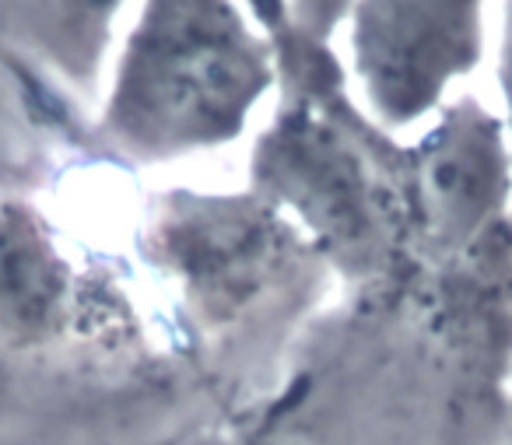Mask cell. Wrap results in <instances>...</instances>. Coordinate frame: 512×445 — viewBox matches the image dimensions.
<instances>
[{
	"label": "cell",
	"mask_w": 512,
	"mask_h": 445,
	"mask_svg": "<svg viewBox=\"0 0 512 445\" xmlns=\"http://www.w3.org/2000/svg\"><path fill=\"white\" fill-rule=\"evenodd\" d=\"M141 256L200 333L235 330L274 295L327 270L285 214L253 190H169L141 225Z\"/></svg>",
	"instance_id": "4"
},
{
	"label": "cell",
	"mask_w": 512,
	"mask_h": 445,
	"mask_svg": "<svg viewBox=\"0 0 512 445\" xmlns=\"http://www.w3.org/2000/svg\"><path fill=\"white\" fill-rule=\"evenodd\" d=\"M256 445H502L512 431V232L474 260L348 295L264 407Z\"/></svg>",
	"instance_id": "1"
},
{
	"label": "cell",
	"mask_w": 512,
	"mask_h": 445,
	"mask_svg": "<svg viewBox=\"0 0 512 445\" xmlns=\"http://www.w3.org/2000/svg\"><path fill=\"white\" fill-rule=\"evenodd\" d=\"M116 305L64 253L60 235L29 204L0 200V337L15 347L60 344L102 330Z\"/></svg>",
	"instance_id": "6"
},
{
	"label": "cell",
	"mask_w": 512,
	"mask_h": 445,
	"mask_svg": "<svg viewBox=\"0 0 512 445\" xmlns=\"http://www.w3.org/2000/svg\"><path fill=\"white\" fill-rule=\"evenodd\" d=\"M502 445H512V431H509V435L502 438Z\"/></svg>",
	"instance_id": "10"
},
{
	"label": "cell",
	"mask_w": 512,
	"mask_h": 445,
	"mask_svg": "<svg viewBox=\"0 0 512 445\" xmlns=\"http://www.w3.org/2000/svg\"><path fill=\"white\" fill-rule=\"evenodd\" d=\"M278 88V53L246 0H141L99 113L67 141L127 169H158L235 144Z\"/></svg>",
	"instance_id": "3"
},
{
	"label": "cell",
	"mask_w": 512,
	"mask_h": 445,
	"mask_svg": "<svg viewBox=\"0 0 512 445\" xmlns=\"http://www.w3.org/2000/svg\"><path fill=\"white\" fill-rule=\"evenodd\" d=\"M488 0H351V85L386 130L428 123L481 67Z\"/></svg>",
	"instance_id": "5"
},
{
	"label": "cell",
	"mask_w": 512,
	"mask_h": 445,
	"mask_svg": "<svg viewBox=\"0 0 512 445\" xmlns=\"http://www.w3.org/2000/svg\"><path fill=\"white\" fill-rule=\"evenodd\" d=\"M351 0H288V11L306 32H313L316 39H334V32L348 18Z\"/></svg>",
	"instance_id": "8"
},
{
	"label": "cell",
	"mask_w": 512,
	"mask_h": 445,
	"mask_svg": "<svg viewBox=\"0 0 512 445\" xmlns=\"http://www.w3.org/2000/svg\"><path fill=\"white\" fill-rule=\"evenodd\" d=\"M498 99H502V127L512 151V0H502V32H498Z\"/></svg>",
	"instance_id": "9"
},
{
	"label": "cell",
	"mask_w": 512,
	"mask_h": 445,
	"mask_svg": "<svg viewBox=\"0 0 512 445\" xmlns=\"http://www.w3.org/2000/svg\"><path fill=\"white\" fill-rule=\"evenodd\" d=\"M278 53V113L253 141L249 190L285 214L348 295L428 274L414 253V155L362 106L327 39L288 0H246Z\"/></svg>",
	"instance_id": "2"
},
{
	"label": "cell",
	"mask_w": 512,
	"mask_h": 445,
	"mask_svg": "<svg viewBox=\"0 0 512 445\" xmlns=\"http://www.w3.org/2000/svg\"><path fill=\"white\" fill-rule=\"evenodd\" d=\"M130 0H0V60L39 99L92 95Z\"/></svg>",
	"instance_id": "7"
}]
</instances>
